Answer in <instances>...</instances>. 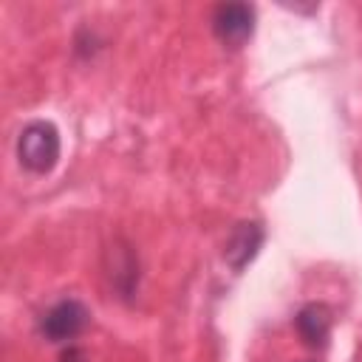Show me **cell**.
Wrapping results in <instances>:
<instances>
[{"label": "cell", "mask_w": 362, "mask_h": 362, "mask_svg": "<svg viewBox=\"0 0 362 362\" xmlns=\"http://www.w3.org/2000/svg\"><path fill=\"white\" fill-rule=\"evenodd\" d=\"M20 164L31 173H48L59 158V133L51 122H31L17 141Z\"/></svg>", "instance_id": "1"}, {"label": "cell", "mask_w": 362, "mask_h": 362, "mask_svg": "<svg viewBox=\"0 0 362 362\" xmlns=\"http://www.w3.org/2000/svg\"><path fill=\"white\" fill-rule=\"evenodd\" d=\"M88 325V308L79 300H62L54 308L45 311L40 331L45 334V339L51 342H68L76 334H82V328Z\"/></svg>", "instance_id": "2"}, {"label": "cell", "mask_w": 362, "mask_h": 362, "mask_svg": "<svg viewBox=\"0 0 362 362\" xmlns=\"http://www.w3.org/2000/svg\"><path fill=\"white\" fill-rule=\"evenodd\" d=\"M212 28L218 34V40L223 45H243L249 37H252V28H255V11L246 6V3H226V6H218L215 17H212Z\"/></svg>", "instance_id": "3"}, {"label": "cell", "mask_w": 362, "mask_h": 362, "mask_svg": "<svg viewBox=\"0 0 362 362\" xmlns=\"http://www.w3.org/2000/svg\"><path fill=\"white\" fill-rule=\"evenodd\" d=\"M297 331L308 345H322L331 331V311L322 303H308L297 314Z\"/></svg>", "instance_id": "4"}, {"label": "cell", "mask_w": 362, "mask_h": 362, "mask_svg": "<svg viewBox=\"0 0 362 362\" xmlns=\"http://www.w3.org/2000/svg\"><path fill=\"white\" fill-rule=\"evenodd\" d=\"M257 243H260V229H257V223H240V226L235 229L229 246H226V257L240 269V266L255 255Z\"/></svg>", "instance_id": "5"}, {"label": "cell", "mask_w": 362, "mask_h": 362, "mask_svg": "<svg viewBox=\"0 0 362 362\" xmlns=\"http://www.w3.org/2000/svg\"><path fill=\"white\" fill-rule=\"evenodd\" d=\"M76 359H82L79 348H68V354H62V362H76Z\"/></svg>", "instance_id": "6"}]
</instances>
